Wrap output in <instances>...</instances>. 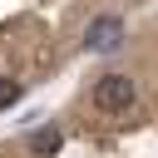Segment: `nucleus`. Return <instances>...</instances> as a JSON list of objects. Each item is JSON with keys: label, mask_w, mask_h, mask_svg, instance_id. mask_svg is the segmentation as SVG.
<instances>
[{"label": "nucleus", "mask_w": 158, "mask_h": 158, "mask_svg": "<svg viewBox=\"0 0 158 158\" xmlns=\"http://www.w3.org/2000/svg\"><path fill=\"white\" fill-rule=\"evenodd\" d=\"M133 79L128 74H104L99 84H94V109H104V114H123L128 104H133Z\"/></svg>", "instance_id": "obj_1"}, {"label": "nucleus", "mask_w": 158, "mask_h": 158, "mask_svg": "<svg viewBox=\"0 0 158 158\" xmlns=\"http://www.w3.org/2000/svg\"><path fill=\"white\" fill-rule=\"evenodd\" d=\"M118 35H123V25L114 15H104V20L89 25V49H118Z\"/></svg>", "instance_id": "obj_2"}, {"label": "nucleus", "mask_w": 158, "mask_h": 158, "mask_svg": "<svg viewBox=\"0 0 158 158\" xmlns=\"http://www.w3.org/2000/svg\"><path fill=\"white\" fill-rule=\"evenodd\" d=\"M15 99H20V84L15 79H0V109H10Z\"/></svg>", "instance_id": "obj_3"}, {"label": "nucleus", "mask_w": 158, "mask_h": 158, "mask_svg": "<svg viewBox=\"0 0 158 158\" xmlns=\"http://www.w3.org/2000/svg\"><path fill=\"white\" fill-rule=\"evenodd\" d=\"M35 148H59V133H54V128H40V133H35Z\"/></svg>", "instance_id": "obj_4"}]
</instances>
